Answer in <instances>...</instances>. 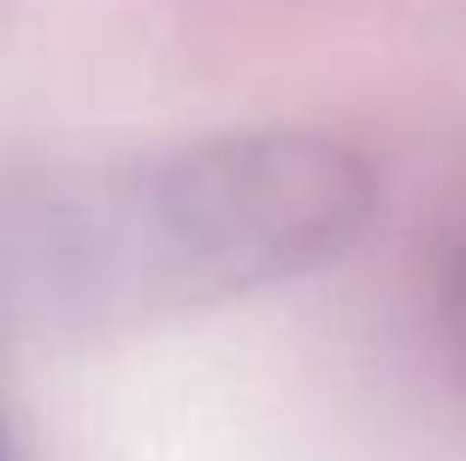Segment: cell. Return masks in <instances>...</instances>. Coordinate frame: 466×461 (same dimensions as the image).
Returning <instances> with one entry per match:
<instances>
[{
    "label": "cell",
    "mask_w": 466,
    "mask_h": 461,
    "mask_svg": "<svg viewBox=\"0 0 466 461\" xmlns=\"http://www.w3.org/2000/svg\"><path fill=\"white\" fill-rule=\"evenodd\" d=\"M372 208L378 172L354 142L230 130L54 196L30 254L101 308H201L337 261Z\"/></svg>",
    "instance_id": "obj_1"
},
{
    "label": "cell",
    "mask_w": 466,
    "mask_h": 461,
    "mask_svg": "<svg viewBox=\"0 0 466 461\" xmlns=\"http://www.w3.org/2000/svg\"><path fill=\"white\" fill-rule=\"evenodd\" d=\"M437 308H443L449 355H455V367L466 379V242L455 249V261H449V272H443V296H437Z\"/></svg>",
    "instance_id": "obj_2"
},
{
    "label": "cell",
    "mask_w": 466,
    "mask_h": 461,
    "mask_svg": "<svg viewBox=\"0 0 466 461\" xmlns=\"http://www.w3.org/2000/svg\"><path fill=\"white\" fill-rule=\"evenodd\" d=\"M0 461H24L18 438H12V426H6V415H0Z\"/></svg>",
    "instance_id": "obj_3"
}]
</instances>
